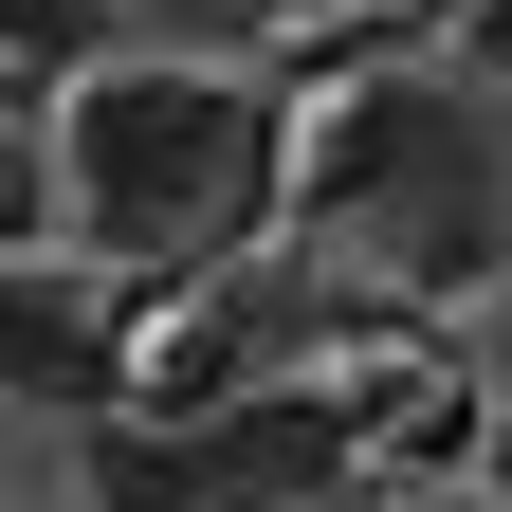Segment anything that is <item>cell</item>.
<instances>
[{
	"mask_svg": "<svg viewBox=\"0 0 512 512\" xmlns=\"http://www.w3.org/2000/svg\"><path fill=\"white\" fill-rule=\"evenodd\" d=\"M74 494L92 512H330L348 494V384H238L183 421H74Z\"/></svg>",
	"mask_w": 512,
	"mask_h": 512,
	"instance_id": "3957f363",
	"label": "cell"
},
{
	"mask_svg": "<svg viewBox=\"0 0 512 512\" xmlns=\"http://www.w3.org/2000/svg\"><path fill=\"white\" fill-rule=\"evenodd\" d=\"M256 19H275V0H110V55L147 37V55H238Z\"/></svg>",
	"mask_w": 512,
	"mask_h": 512,
	"instance_id": "8992f818",
	"label": "cell"
},
{
	"mask_svg": "<svg viewBox=\"0 0 512 512\" xmlns=\"http://www.w3.org/2000/svg\"><path fill=\"white\" fill-rule=\"evenodd\" d=\"M110 366H128V275L19 238L0 256V403H55V421H110Z\"/></svg>",
	"mask_w": 512,
	"mask_h": 512,
	"instance_id": "277c9868",
	"label": "cell"
},
{
	"mask_svg": "<svg viewBox=\"0 0 512 512\" xmlns=\"http://www.w3.org/2000/svg\"><path fill=\"white\" fill-rule=\"evenodd\" d=\"M476 0H366V37H458Z\"/></svg>",
	"mask_w": 512,
	"mask_h": 512,
	"instance_id": "52a82bcc",
	"label": "cell"
},
{
	"mask_svg": "<svg viewBox=\"0 0 512 512\" xmlns=\"http://www.w3.org/2000/svg\"><path fill=\"white\" fill-rule=\"evenodd\" d=\"M275 220L366 238V275H403V293H494L512 275V110L366 55L311 110H275Z\"/></svg>",
	"mask_w": 512,
	"mask_h": 512,
	"instance_id": "7a4b0ae2",
	"label": "cell"
},
{
	"mask_svg": "<svg viewBox=\"0 0 512 512\" xmlns=\"http://www.w3.org/2000/svg\"><path fill=\"white\" fill-rule=\"evenodd\" d=\"M110 55V0H0V92H55Z\"/></svg>",
	"mask_w": 512,
	"mask_h": 512,
	"instance_id": "5b68a950",
	"label": "cell"
},
{
	"mask_svg": "<svg viewBox=\"0 0 512 512\" xmlns=\"http://www.w3.org/2000/svg\"><path fill=\"white\" fill-rule=\"evenodd\" d=\"M458 37H476V74L512 92V0H476V19H458Z\"/></svg>",
	"mask_w": 512,
	"mask_h": 512,
	"instance_id": "ba28073f",
	"label": "cell"
},
{
	"mask_svg": "<svg viewBox=\"0 0 512 512\" xmlns=\"http://www.w3.org/2000/svg\"><path fill=\"white\" fill-rule=\"evenodd\" d=\"M37 183L92 275H238L275 238V92L238 55H92L55 74Z\"/></svg>",
	"mask_w": 512,
	"mask_h": 512,
	"instance_id": "6da1fadb",
	"label": "cell"
}]
</instances>
